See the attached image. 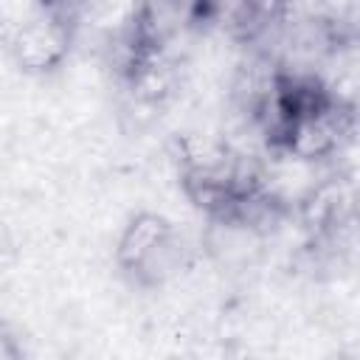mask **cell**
Listing matches in <instances>:
<instances>
[{"label":"cell","instance_id":"6da1fadb","mask_svg":"<svg viewBox=\"0 0 360 360\" xmlns=\"http://www.w3.org/2000/svg\"><path fill=\"white\" fill-rule=\"evenodd\" d=\"M186 259V242L177 225L155 211H141L129 217L118 242H115V264L121 276L143 290L163 287Z\"/></svg>","mask_w":360,"mask_h":360},{"label":"cell","instance_id":"5b68a950","mask_svg":"<svg viewBox=\"0 0 360 360\" xmlns=\"http://www.w3.org/2000/svg\"><path fill=\"white\" fill-rule=\"evenodd\" d=\"M211 0H135L127 28L146 45L169 48L200 28H208Z\"/></svg>","mask_w":360,"mask_h":360},{"label":"cell","instance_id":"7a4b0ae2","mask_svg":"<svg viewBox=\"0 0 360 360\" xmlns=\"http://www.w3.org/2000/svg\"><path fill=\"white\" fill-rule=\"evenodd\" d=\"M82 0H37L28 20L11 37V56L20 70L42 76L56 70L79 31Z\"/></svg>","mask_w":360,"mask_h":360},{"label":"cell","instance_id":"3957f363","mask_svg":"<svg viewBox=\"0 0 360 360\" xmlns=\"http://www.w3.org/2000/svg\"><path fill=\"white\" fill-rule=\"evenodd\" d=\"M298 217L307 233V248L318 256H335L354 225V180L349 172H332L312 183L298 200Z\"/></svg>","mask_w":360,"mask_h":360},{"label":"cell","instance_id":"277c9868","mask_svg":"<svg viewBox=\"0 0 360 360\" xmlns=\"http://www.w3.org/2000/svg\"><path fill=\"white\" fill-rule=\"evenodd\" d=\"M292 0H211L208 25L242 48H264L281 28Z\"/></svg>","mask_w":360,"mask_h":360}]
</instances>
